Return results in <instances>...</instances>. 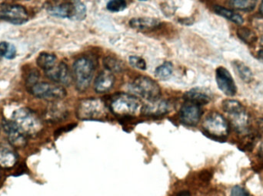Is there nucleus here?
Listing matches in <instances>:
<instances>
[{"instance_id":"1","label":"nucleus","mask_w":263,"mask_h":196,"mask_svg":"<svg viewBox=\"0 0 263 196\" xmlns=\"http://www.w3.org/2000/svg\"><path fill=\"white\" fill-rule=\"evenodd\" d=\"M109 109L116 115L132 117L142 111V103L136 97L128 94L114 95L109 102Z\"/></svg>"},{"instance_id":"2","label":"nucleus","mask_w":263,"mask_h":196,"mask_svg":"<svg viewBox=\"0 0 263 196\" xmlns=\"http://www.w3.org/2000/svg\"><path fill=\"white\" fill-rule=\"evenodd\" d=\"M77 115L82 120H101L107 117L108 108L100 99H85L79 103Z\"/></svg>"},{"instance_id":"3","label":"nucleus","mask_w":263,"mask_h":196,"mask_svg":"<svg viewBox=\"0 0 263 196\" xmlns=\"http://www.w3.org/2000/svg\"><path fill=\"white\" fill-rule=\"evenodd\" d=\"M12 120L26 135H36L43 124L35 113L27 108H20L12 114Z\"/></svg>"},{"instance_id":"4","label":"nucleus","mask_w":263,"mask_h":196,"mask_svg":"<svg viewBox=\"0 0 263 196\" xmlns=\"http://www.w3.org/2000/svg\"><path fill=\"white\" fill-rule=\"evenodd\" d=\"M94 73L93 62L89 58H79L73 64V76L76 86L80 92H85L90 86Z\"/></svg>"},{"instance_id":"5","label":"nucleus","mask_w":263,"mask_h":196,"mask_svg":"<svg viewBox=\"0 0 263 196\" xmlns=\"http://www.w3.org/2000/svg\"><path fill=\"white\" fill-rule=\"evenodd\" d=\"M222 108L228 115L230 123L236 130L242 132L247 129L249 117L239 102L233 100H225L222 103Z\"/></svg>"},{"instance_id":"6","label":"nucleus","mask_w":263,"mask_h":196,"mask_svg":"<svg viewBox=\"0 0 263 196\" xmlns=\"http://www.w3.org/2000/svg\"><path fill=\"white\" fill-rule=\"evenodd\" d=\"M202 127L207 135L214 139L222 140L229 134V126L226 119L221 114L213 112L206 116Z\"/></svg>"},{"instance_id":"7","label":"nucleus","mask_w":263,"mask_h":196,"mask_svg":"<svg viewBox=\"0 0 263 196\" xmlns=\"http://www.w3.org/2000/svg\"><path fill=\"white\" fill-rule=\"evenodd\" d=\"M131 90L136 95L149 101L157 100L161 96L159 84L148 77L141 76L136 78L131 84Z\"/></svg>"},{"instance_id":"8","label":"nucleus","mask_w":263,"mask_h":196,"mask_svg":"<svg viewBox=\"0 0 263 196\" xmlns=\"http://www.w3.org/2000/svg\"><path fill=\"white\" fill-rule=\"evenodd\" d=\"M30 92L35 98L51 101L61 100L66 95V89L61 85L46 82H40L34 84L30 88Z\"/></svg>"},{"instance_id":"9","label":"nucleus","mask_w":263,"mask_h":196,"mask_svg":"<svg viewBox=\"0 0 263 196\" xmlns=\"http://www.w3.org/2000/svg\"><path fill=\"white\" fill-rule=\"evenodd\" d=\"M0 19L6 20L12 24H23L28 20L27 11L20 5L0 6Z\"/></svg>"},{"instance_id":"10","label":"nucleus","mask_w":263,"mask_h":196,"mask_svg":"<svg viewBox=\"0 0 263 196\" xmlns=\"http://www.w3.org/2000/svg\"><path fill=\"white\" fill-rule=\"evenodd\" d=\"M216 79L219 89L227 96H234L237 92L235 81L230 72L224 67H219L216 71Z\"/></svg>"},{"instance_id":"11","label":"nucleus","mask_w":263,"mask_h":196,"mask_svg":"<svg viewBox=\"0 0 263 196\" xmlns=\"http://www.w3.org/2000/svg\"><path fill=\"white\" fill-rule=\"evenodd\" d=\"M3 127L7 134L8 140L12 146L17 148L26 146V135L17 126L12 120H3Z\"/></svg>"},{"instance_id":"12","label":"nucleus","mask_w":263,"mask_h":196,"mask_svg":"<svg viewBox=\"0 0 263 196\" xmlns=\"http://www.w3.org/2000/svg\"><path fill=\"white\" fill-rule=\"evenodd\" d=\"M202 114L201 106L186 101L181 108L180 119L187 126H196L200 120Z\"/></svg>"},{"instance_id":"13","label":"nucleus","mask_w":263,"mask_h":196,"mask_svg":"<svg viewBox=\"0 0 263 196\" xmlns=\"http://www.w3.org/2000/svg\"><path fill=\"white\" fill-rule=\"evenodd\" d=\"M45 75L51 81L63 85H69L72 81L69 68L63 62L55 64L50 70L45 72Z\"/></svg>"},{"instance_id":"14","label":"nucleus","mask_w":263,"mask_h":196,"mask_svg":"<svg viewBox=\"0 0 263 196\" xmlns=\"http://www.w3.org/2000/svg\"><path fill=\"white\" fill-rule=\"evenodd\" d=\"M172 104L170 102L165 100H152L149 103L142 107V112L148 116H157L165 115L168 114L171 110Z\"/></svg>"},{"instance_id":"15","label":"nucleus","mask_w":263,"mask_h":196,"mask_svg":"<svg viewBox=\"0 0 263 196\" xmlns=\"http://www.w3.org/2000/svg\"><path fill=\"white\" fill-rule=\"evenodd\" d=\"M115 83V77L109 71L102 72L97 77L94 83V89L97 93L109 92Z\"/></svg>"},{"instance_id":"16","label":"nucleus","mask_w":263,"mask_h":196,"mask_svg":"<svg viewBox=\"0 0 263 196\" xmlns=\"http://www.w3.org/2000/svg\"><path fill=\"white\" fill-rule=\"evenodd\" d=\"M184 98L187 102L195 103L199 106L207 104L211 100L210 94L202 89H194L189 91L185 94Z\"/></svg>"},{"instance_id":"17","label":"nucleus","mask_w":263,"mask_h":196,"mask_svg":"<svg viewBox=\"0 0 263 196\" xmlns=\"http://www.w3.org/2000/svg\"><path fill=\"white\" fill-rule=\"evenodd\" d=\"M129 25L133 29L141 31L153 30L160 26V21L157 18L142 17L133 18L129 21Z\"/></svg>"},{"instance_id":"18","label":"nucleus","mask_w":263,"mask_h":196,"mask_svg":"<svg viewBox=\"0 0 263 196\" xmlns=\"http://www.w3.org/2000/svg\"><path fill=\"white\" fill-rule=\"evenodd\" d=\"M17 156L13 151L4 146H0V167L10 169L15 166Z\"/></svg>"},{"instance_id":"19","label":"nucleus","mask_w":263,"mask_h":196,"mask_svg":"<svg viewBox=\"0 0 263 196\" xmlns=\"http://www.w3.org/2000/svg\"><path fill=\"white\" fill-rule=\"evenodd\" d=\"M49 13L53 16L60 17V18H72L74 14L73 3H63L60 6H54L49 9Z\"/></svg>"},{"instance_id":"20","label":"nucleus","mask_w":263,"mask_h":196,"mask_svg":"<svg viewBox=\"0 0 263 196\" xmlns=\"http://www.w3.org/2000/svg\"><path fill=\"white\" fill-rule=\"evenodd\" d=\"M67 111L63 106L54 105L46 111L45 118L49 122H58L67 117Z\"/></svg>"},{"instance_id":"21","label":"nucleus","mask_w":263,"mask_h":196,"mask_svg":"<svg viewBox=\"0 0 263 196\" xmlns=\"http://www.w3.org/2000/svg\"><path fill=\"white\" fill-rule=\"evenodd\" d=\"M57 61V58L55 55H52V54L46 53V52H43V53H41L39 55L36 59V63L37 66L42 70L44 71V72H46L47 71L50 70L54 66H55Z\"/></svg>"},{"instance_id":"22","label":"nucleus","mask_w":263,"mask_h":196,"mask_svg":"<svg viewBox=\"0 0 263 196\" xmlns=\"http://www.w3.org/2000/svg\"><path fill=\"white\" fill-rule=\"evenodd\" d=\"M233 66L238 76L245 83H250L253 81V75L252 71L240 61H234Z\"/></svg>"},{"instance_id":"23","label":"nucleus","mask_w":263,"mask_h":196,"mask_svg":"<svg viewBox=\"0 0 263 196\" xmlns=\"http://www.w3.org/2000/svg\"><path fill=\"white\" fill-rule=\"evenodd\" d=\"M214 11L216 14L236 23L238 25H242L243 23V18L239 14L236 13L233 11L220 6H215Z\"/></svg>"},{"instance_id":"24","label":"nucleus","mask_w":263,"mask_h":196,"mask_svg":"<svg viewBox=\"0 0 263 196\" xmlns=\"http://www.w3.org/2000/svg\"><path fill=\"white\" fill-rule=\"evenodd\" d=\"M173 72V66L171 62L164 63L162 66H159L156 69L155 74L156 77L160 80H167L171 77Z\"/></svg>"},{"instance_id":"25","label":"nucleus","mask_w":263,"mask_h":196,"mask_svg":"<svg viewBox=\"0 0 263 196\" xmlns=\"http://www.w3.org/2000/svg\"><path fill=\"white\" fill-rule=\"evenodd\" d=\"M257 0H232L231 6L241 11H252L256 8Z\"/></svg>"},{"instance_id":"26","label":"nucleus","mask_w":263,"mask_h":196,"mask_svg":"<svg viewBox=\"0 0 263 196\" xmlns=\"http://www.w3.org/2000/svg\"><path fill=\"white\" fill-rule=\"evenodd\" d=\"M238 36L247 44H253L257 40L256 34L248 28L242 27L238 29Z\"/></svg>"},{"instance_id":"27","label":"nucleus","mask_w":263,"mask_h":196,"mask_svg":"<svg viewBox=\"0 0 263 196\" xmlns=\"http://www.w3.org/2000/svg\"><path fill=\"white\" fill-rule=\"evenodd\" d=\"M74 6V14L72 19L83 20L86 16V6L80 0L72 1Z\"/></svg>"},{"instance_id":"28","label":"nucleus","mask_w":263,"mask_h":196,"mask_svg":"<svg viewBox=\"0 0 263 196\" xmlns=\"http://www.w3.org/2000/svg\"><path fill=\"white\" fill-rule=\"evenodd\" d=\"M104 66L107 71L110 72H120L123 70V66L121 61L112 57H107L104 59Z\"/></svg>"},{"instance_id":"29","label":"nucleus","mask_w":263,"mask_h":196,"mask_svg":"<svg viewBox=\"0 0 263 196\" xmlns=\"http://www.w3.org/2000/svg\"><path fill=\"white\" fill-rule=\"evenodd\" d=\"M127 6L126 0H109L106 5L108 10L112 12H119L124 10Z\"/></svg>"},{"instance_id":"30","label":"nucleus","mask_w":263,"mask_h":196,"mask_svg":"<svg viewBox=\"0 0 263 196\" xmlns=\"http://www.w3.org/2000/svg\"><path fill=\"white\" fill-rule=\"evenodd\" d=\"M129 64L136 69H139V70H145L146 69V63H145V60L140 58V57H129Z\"/></svg>"},{"instance_id":"31","label":"nucleus","mask_w":263,"mask_h":196,"mask_svg":"<svg viewBox=\"0 0 263 196\" xmlns=\"http://www.w3.org/2000/svg\"><path fill=\"white\" fill-rule=\"evenodd\" d=\"M39 79V73L36 72V71H33V72H31L29 73V75H28L27 79H26V83H27V85L29 87H32L34 84H36L37 81H38Z\"/></svg>"},{"instance_id":"32","label":"nucleus","mask_w":263,"mask_h":196,"mask_svg":"<svg viewBox=\"0 0 263 196\" xmlns=\"http://www.w3.org/2000/svg\"><path fill=\"white\" fill-rule=\"evenodd\" d=\"M230 196H249V194L243 188L236 186L232 189Z\"/></svg>"},{"instance_id":"33","label":"nucleus","mask_w":263,"mask_h":196,"mask_svg":"<svg viewBox=\"0 0 263 196\" xmlns=\"http://www.w3.org/2000/svg\"><path fill=\"white\" fill-rule=\"evenodd\" d=\"M15 55H16V49H15L13 45L9 44L5 58H7V59H13L15 57Z\"/></svg>"},{"instance_id":"34","label":"nucleus","mask_w":263,"mask_h":196,"mask_svg":"<svg viewBox=\"0 0 263 196\" xmlns=\"http://www.w3.org/2000/svg\"><path fill=\"white\" fill-rule=\"evenodd\" d=\"M9 43L4 42V41L0 43V58L6 56L8 48H9Z\"/></svg>"},{"instance_id":"35","label":"nucleus","mask_w":263,"mask_h":196,"mask_svg":"<svg viewBox=\"0 0 263 196\" xmlns=\"http://www.w3.org/2000/svg\"><path fill=\"white\" fill-rule=\"evenodd\" d=\"M76 126H77V125L72 124L69 125V126H65V127L60 128V129H57V130L55 131V137H57V136H60V134H63V132H67V131L70 130V129H72V128L75 127Z\"/></svg>"},{"instance_id":"36","label":"nucleus","mask_w":263,"mask_h":196,"mask_svg":"<svg viewBox=\"0 0 263 196\" xmlns=\"http://www.w3.org/2000/svg\"><path fill=\"white\" fill-rule=\"evenodd\" d=\"M176 196H190V194L187 191H182V192H179Z\"/></svg>"},{"instance_id":"37","label":"nucleus","mask_w":263,"mask_h":196,"mask_svg":"<svg viewBox=\"0 0 263 196\" xmlns=\"http://www.w3.org/2000/svg\"><path fill=\"white\" fill-rule=\"evenodd\" d=\"M258 57L263 62V49L259 51V53H258Z\"/></svg>"},{"instance_id":"38","label":"nucleus","mask_w":263,"mask_h":196,"mask_svg":"<svg viewBox=\"0 0 263 196\" xmlns=\"http://www.w3.org/2000/svg\"><path fill=\"white\" fill-rule=\"evenodd\" d=\"M259 10H260L261 13H262L263 15V0L262 3H261L260 7H259Z\"/></svg>"},{"instance_id":"39","label":"nucleus","mask_w":263,"mask_h":196,"mask_svg":"<svg viewBox=\"0 0 263 196\" xmlns=\"http://www.w3.org/2000/svg\"><path fill=\"white\" fill-rule=\"evenodd\" d=\"M261 43H262V45H263V36L262 39H261Z\"/></svg>"},{"instance_id":"40","label":"nucleus","mask_w":263,"mask_h":196,"mask_svg":"<svg viewBox=\"0 0 263 196\" xmlns=\"http://www.w3.org/2000/svg\"><path fill=\"white\" fill-rule=\"evenodd\" d=\"M140 1H147V0H140Z\"/></svg>"}]
</instances>
